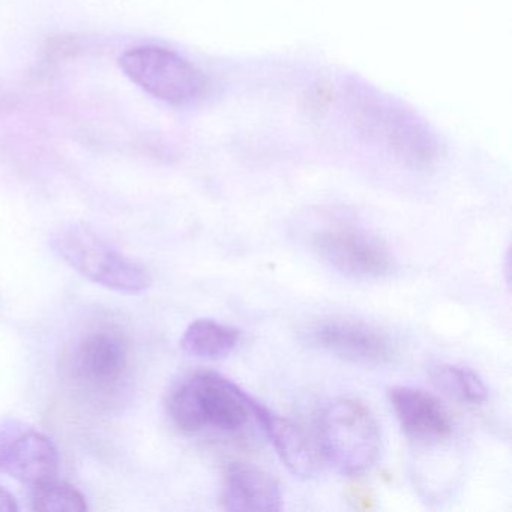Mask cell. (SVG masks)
Masks as SVG:
<instances>
[{"mask_svg":"<svg viewBox=\"0 0 512 512\" xmlns=\"http://www.w3.org/2000/svg\"><path fill=\"white\" fill-rule=\"evenodd\" d=\"M61 455L47 434L32 428L0 431V473L29 487L58 478Z\"/></svg>","mask_w":512,"mask_h":512,"instance_id":"8","label":"cell"},{"mask_svg":"<svg viewBox=\"0 0 512 512\" xmlns=\"http://www.w3.org/2000/svg\"><path fill=\"white\" fill-rule=\"evenodd\" d=\"M389 403L401 430L413 442L436 445L452 434V418L439 398L424 389L394 386Z\"/></svg>","mask_w":512,"mask_h":512,"instance_id":"9","label":"cell"},{"mask_svg":"<svg viewBox=\"0 0 512 512\" xmlns=\"http://www.w3.org/2000/svg\"><path fill=\"white\" fill-rule=\"evenodd\" d=\"M320 455L341 475L373 469L382 452V434L374 413L355 398L328 401L317 415Z\"/></svg>","mask_w":512,"mask_h":512,"instance_id":"2","label":"cell"},{"mask_svg":"<svg viewBox=\"0 0 512 512\" xmlns=\"http://www.w3.org/2000/svg\"><path fill=\"white\" fill-rule=\"evenodd\" d=\"M19 511V505H17L16 497L0 487V512H17Z\"/></svg>","mask_w":512,"mask_h":512,"instance_id":"15","label":"cell"},{"mask_svg":"<svg viewBox=\"0 0 512 512\" xmlns=\"http://www.w3.org/2000/svg\"><path fill=\"white\" fill-rule=\"evenodd\" d=\"M130 364V344L125 335L113 326H101L77 340L70 368L82 388L109 394L121 388Z\"/></svg>","mask_w":512,"mask_h":512,"instance_id":"5","label":"cell"},{"mask_svg":"<svg viewBox=\"0 0 512 512\" xmlns=\"http://www.w3.org/2000/svg\"><path fill=\"white\" fill-rule=\"evenodd\" d=\"M52 247L71 268L107 289L137 293L152 286L151 274L142 263L125 256L82 224L56 230Z\"/></svg>","mask_w":512,"mask_h":512,"instance_id":"3","label":"cell"},{"mask_svg":"<svg viewBox=\"0 0 512 512\" xmlns=\"http://www.w3.org/2000/svg\"><path fill=\"white\" fill-rule=\"evenodd\" d=\"M314 245L332 268L358 280H380L394 271V257L382 241L353 226H332L317 233Z\"/></svg>","mask_w":512,"mask_h":512,"instance_id":"6","label":"cell"},{"mask_svg":"<svg viewBox=\"0 0 512 512\" xmlns=\"http://www.w3.org/2000/svg\"><path fill=\"white\" fill-rule=\"evenodd\" d=\"M254 421L262 427L281 463L292 475L310 479L319 472V446L298 424L277 415L259 401L254 404Z\"/></svg>","mask_w":512,"mask_h":512,"instance_id":"10","label":"cell"},{"mask_svg":"<svg viewBox=\"0 0 512 512\" xmlns=\"http://www.w3.org/2000/svg\"><path fill=\"white\" fill-rule=\"evenodd\" d=\"M125 76L146 94L173 106L194 103L206 89V79L190 61L173 50L136 47L119 59Z\"/></svg>","mask_w":512,"mask_h":512,"instance_id":"4","label":"cell"},{"mask_svg":"<svg viewBox=\"0 0 512 512\" xmlns=\"http://www.w3.org/2000/svg\"><path fill=\"white\" fill-rule=\"evenodd\" d=\"M241 331L212 319H199L185 329L181 347L188 355L202 359L229 356L241 341Z\"/></svg>","mask_w":512,"mask_h":512,"instance_id":"12","label":"cell"},{"mask_svg":"<svg viewBox=\"0 0 512 512\" xmlns=\"http://www.w3.org/2000/svg\"><path fill=\"white\" fill-rule=\"evenodd\" d=\"M221 505L230 512L280 511V485L265 470L250 464H233L224 476Z\"/></svg>","mask_w":512,"mask_h":512,"instance_id":"11","label":"cell"},{"mask_svg":"<svg viewBox=\"0 0 512 512\" xmlns=\"http://www.w3.org/2000/svg\"><path fill=\"white\" fill-rule=\"evenodd\" d=\"M254 400L235 382L214 373L197 371L182 379L169 398V416L184 433L214 428L235 433L254 419Z\"/></svg>","mask_w":512,"mask_h":512,"instance_id":"1","label":"cell"},{"mask_svg":"<svg viewBox=\"0 0 512 512\" xmlns=\"http://www.w3.org/2000/svg\"><path fill=\"white\" fill-rule=\"evenodd\" d=\"M307 337L319 349L353 364L385 365L395 356L389 335L361 320H320L308 329Z\"/></svg>","mask_w":512,"mask_h":512,"instance_id":"7","label":"cell"},{"mask_svg":"<svg viewBox=\"0 0 512 512\" xmlns=\"http://www.w3.org/2000/svg\"><path fill=\"white\" fill-rule=\"evenodd\" d=\"M431 379L440 391L467 404H481L488 398L482 377L464 365L440 364L431 368Z\"/></svg>","mask_w":512,"mask_h":512,"instance_id":"13","label":"cell"},{"mask_svg":"<svg viewBox=\"0 0 512 512\" xmlns=\"http://www.w3.org/2000/svg\"><path fill=\"white\" fill-rule=\"evenodd\" d=\"M32 509L38 512H85L88 502L76 487L56 478L34 487Z\"/></svg>","mask_w":512,"mask_h":512,"instance_id":"14","label":"cell"}]
</instances>
